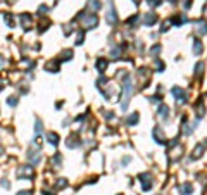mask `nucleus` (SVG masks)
I'll list each match as a JSON object with an SVG mask.
<instances>
[{"instance_id":"nucleus-1","label":"nucleus","mask_w":207,"mask_h":195,"mask_svg":"<svg viewBox=\"0 0 207 195\" xmlns=\"http://www.w3.org/2000/svg\"><path fill=\"white\" fill-rule=\"evenodd\" d=\"M122 88H124V95H122L124 100L121 102V107L122 109H126L128 102H129V99H131V93H133V81H131V78H129V74L124 76V85H122Z\"/></svg>"},{"instance_id":"nucleus-2","label":"nucleus","mask_w":207,"mask_h":195,"mask_svg":"<svg viewBox=\"0 0 207 195\" xmlns=\"http://www.w3.org/2000/svg\"><path fill=\"white\" fill-rule=\"evenodd\" d=\"M78 21H81L85 24V28H95L98 24V17L93 16V14H85V12H80L78 14Z\"/></svg>"},{"instance_id":"nucleus-3","label":"nucleus","mask_w":207,"mask_h":195,"mask_svg":"<svg viewBox=\"0 0 207 195\" xmlns=\"http://www.w3.org/2000/svg\"><path fill=\"white\" fill-rule=\"evenodd\" d=\"M17 176L19 178H24V179H31L35 176V169L31 166H21V168L17 169Z\"/></svg>"},{"instance_id":"nucleus-4","label":"nucleus","mask_w":207,"mask_h":195,"mask_svg":"<svg viewBox=\"0 0 207 195\" xmlns=\"http://www.w3.org/2000/svg\"><path fill=\"white\" fill-rule=\"evenodd\" d=\"M171 93L176 97L178 104H185V102H186V92H185L183 88H180V86H174V88L171 90Z\"/></svg>"},{"instance_id":"nucleus-5","label":"nucleus","mask_w":207,"mask_h":195,"mask_svg":"<svg viewBox=\"0 0 207 195\" xmlns=\"http://www.w3.org/2000/svg\"><path fill=\"white\" fill-rule=\"evenodd\" d=\"M105 19L109 24H116L117 23V16H116V11H114V5H112V0H109V11H107Z\"/></svg>"},{"instance_id":"nucleus-6","label":"nucleus","mask_w":207,"mask_h":195,"mask_svg":"<svg viewBox=\"0 0 207 195\" xmlns=\"http://www.w3.org/2000/svg\"><path fill=\"white\" fill-rule=\"evenodd\" d=\"M140 179H142L143 190H150V188H152V174H150V173H142V174H140Z\"/></svg>"},{"instance_id":"nucleus-7","label":"nucleus","mask_w":207,"mask_h":195,"mask_svg":"<svg viewBox=\"0 0 207 195\" xmlns=\"http://www.w3.org/2000/svg\"><path fill=\"white\" fill-rule=\"evenodd\" d=\"M80 138H78V135H71V137L66 140V147L69 148H76V147H80Z\"/></svg>"},{"instance_id":"nucleus-8","label":"nucleus","mask_w":207,"mask_h":195,"mask_svg":"<svg viewBox=\"0 0 207 195\" xmlns=\"http://www.w3.org/2000/svg\"><path fill=\"white\" fill-rule=\"evenodd\" d=\"M157 23V16H155L154 12H150V14H145V19H143V24L145 26H152Z\"/></svg>"},{"instance_id":"nucleus-9","label":"nucleus","mask_w":207,"mask_h":195,"mask_svg":"<svg viewBox=\"0 0 207 195\" xmlns=\"http://www.w3.org/2000/svg\"><path fill=\"white\" fill-rule=\"evenodd\" d=\"M197 33L198 35H207V23L204 19H198L197 21Z\"/></svg>"},{"instance_id":"nucleus-10","label":"nucleus","mask_w":207,"mask_h":195,"mask_svg":"<svg viewBox=\"0 0 207 195\" xmlns=\"http://www.w3.org/2000/svg\"><path fill=\"white\" fill-rule=\"evenodd\" d=\"M154 138L157 143H166V138H164V133H162V130H159V128H155L154 130Z\"/></svg>"},{"instance_id":"nucleus-11","label":"nucleus","mask_w":207,"mask_h":195,"mask_svg":"<svg viewBox=\"0 0 207 195\" xmlns=\"http://www.w3.org/2000/svg\"><path fill=\"white\" fill-rule=\"evenodd\" d=\"M157 112H159V116H160V117L167 119V116H169V107L166 106V104H160V107L157 109Z\"/></svg>"},{"instance_id":"nucleus-12","label":"nucleus","mask_w":207,"mask_h":195,"mask_svg":"<svg viewBox=\"0 0 207 195\" xmlns=\"http://www.w3.org/2000/svg\"><path fill=\"white\" fill-rule=\"evenodd\" d=\"M47 71H50V73H57L59 71V61H50V62H47Z\"/></svg>"},{"instance_id":"nucleus-13","label":"nucleus","mask_w":207,"mask_h":195,"mask_svg":"<svg viewBox=\"0 0 207 195\" xmlns=\"http://www.w3.org/2000/svg\"><path fill=\"white\" fill-rule=\"evenodd\" d=\"M202 50H204L202 42H200V40H195V42H193V54H195V55H200Z\"/></svg>"},{"instance_id":"nucleus-14","label":"nucleus","mask_w":207,"mask_h":195,"mask_svg":"<svg viewBox=\"0 0 207 195\" xmlns=\"http://www.w3.org/2000/svg\"><path fill=\"white\" fill-rule=\"evenodd\" d=\"M105 68H107V61L105 59H98V61H97V71H98V73H104Z\"/></svg>"},{"instance_id":"nucleus-15","label":"nucleus","mask_w":207,"mask_h":195,"mask_svg":"<svg viewBox=\"0 0 207 195\" xmlns=\"http://www.w3.org/2000/svg\"><path fill=\"white\" fill-rule=\"evenodd\" d=\"M202 152H204V145H197L193 154H191V159H198L202 155Z\"/></svg>"},{"instance_id":"nucleus-16","label":"nucleus","mask_w":207,"mask_h":195,"mask_svg":"<svg viewBox=\"0 0 207 195\" xmlns=\"http://www.w3.org/2000/svg\"><path fill=\"white\" fill-rule=\"evenodd\" d=\"M180 192H181V193H183V195H186V193H191V192H193V186H191V185L190 183H188V185H181V186H180Z\"/></svg>"},{"instance_id":"nucleus-17","label":"nucleus","mask_w":207,"mask_h":195,"mask_svg":"<svg viewBox=\"0 0 207 195\" xmlns=\"http://www.w3.org/2000/svg\"><path fill=\"white\" fill-rule=\"evenodd\" d=\"M100 7H102V4L98 0H90V2H88V9H91V11H98Z\"/></svg>"},{"instance_id":"nucleus-18","label":"nucleus","mask_w":207,"mask_h":195,"mask_svg":"<svg viewBox=\"0 0 207 195\" xmlns=\"http://www.w3.org/2000/svg\"><path fill=\"white\" fill-rule=\"evenodd\" d=\"M47 138H48V142L52 143V145H57V143H59V135H57V133H48Z\"/></svg>"},{"instance_id":"nucleus-19","label":"nucleus","mask_w":207,"mask_h":195,"mask_svg":"<svg viewBox=\"0 0 207 195\" xmlns=\"http://www.w3.org/2000/svg\"><path fill=\"white\" fill-rule=\"evenodd\" d=\"M21 23H22L24 28H28L29 23H31V16H29V14H21Z\"/></svg>"},{"instance_id":"nucleus-20","label":"nucleus","mask_w":207,"mask_h":195,"mask_svg":"<svg viewBox=\"0 0 207 195\" xmlns=\"http://www.w3.org/2000/svg\"><path fill=\"white\" fill-rule=\"evenodd\" d=\"M138 119H140V116H138V112H133L131 116L128 117V124H136Z\"/></svg>"},{"instance_id":"nucleus-21","label":"nucleus","mask_w":207,"mask_h":195,"mask_svg":"<svg viewBox=\"0 0 207 195\" xmlns=\"http://www.w3.org/2000/svg\"><path fill=\"white\" fill-rule=\"evenodd\" d=\"M119 55H121V48H119V47H114V48L111 50V57H112V59H119Z\"/></svg>"},{"instance_id":"nucleus-22","label":"nucleus","mask_w":207,"mask_h":195,"mask_svg":"<svg viewBox=\"0 0 207 195\" xmlns=\"http://www.w3.org/2000/svg\"><path fill=\"white\" fill-rule=\"evenodd\" d=\"M159 52H160V45H154V47H152V50H150V57H155Z\"/></svg>"},{"instance_id":"nucleus-23","label":"nucleus","mask_w":207,"mask_h":195,"mask_svg":"<svg viewBox=\"0 0 207 195\" xmlns=\"http://www.w3.org/2000/svg\"><path fill=\"white\" fill-rule=\"evenodd\" d=\"M83 40H85V33L80 31V33H78V38H76V45H81V43H83Z\"/></svg>"},{"instance_id":"nucleus-24","label":"nucleus","mask_w":207,"mask_h":195,"mask_svg":"<svg viewBox=\"0 0 207 195\" xmlns=\"http://www.w3.org/2000/svg\"><path fill=\"white\" fill-rule=\"evenodd\" d=\"M202 69H204V62H197V66H195V74L197 76L202 74Z\"/></svg>"},{"instance_id":"nucleus-25","label":"nucleus","mask_w":207,"mask_h":195,"mask_svg":"<svg viewBox=\"0 0 207 195\" xmlns=\"http://www.w3.org/2000/svg\"><path fill=\"white\" fill-rule=\"evenodd\" d=\"M62 55H64V61H69V59L73 57V50H64Z\"/></svg>"},{"instance_id":"nucleus-26","label":"nucleus","mask_w":207,"mask_h":195,"mask_svg":"<svg viewBox=\"0 0 207 195\" xmlns=\"http://www.w3.org/2000/svg\"><path fill=\"white\" fill-rule=\"evenodd\" d=\"M4 19H5V23L9 24V26H14V21H12L11 14H4Z\"/></svg>"},{"instance_id":"nucleus-27","label":"nucleus","mask_w":207,"mask_h":195,"mask_svg":"<svg viewBox=\"0 0 207 195\" xmlns=\"http://www.w3.org/2000/svg\"><path fill=\"white\" fill-rule=\"evenodd\" d=\"M160 2H162V0H147V4H149L150 7H157V5H160Z\"/></svg>"},{"instance_id":"nucleus-28","label":"nucleus","mask_w":207,"mask_h":195,"mask_svg":"<svg viewBox=\"0 0 207 195\" xmlns=\"http://www.w3.org/2000/svg\"><path fill=\"white\" fill-rule=\"evenodd\" d=\"M7 104H9V106H17V99L16 97H9V99H7Z\"/></svg>"},{"instance_id":"nucleus-29","label":"nucleus","mask_w":207,"mask_h":195,"mask_svg":"<svg viewBox=\"0 0 207 195\" xmlns=\"http://www.w3.org/2000/svg\"><path fill=\"white\" fill-rule=\"evenodd\" d=\"M59 183H57V188H66L67 186V181L66 179H57Z\"/></svg>"},{"instance_id":"nucleus-30","label":"nucleus","mask_w":207,"mask_h":195,"mask_svg":"<svg viewBox=\"0 0 207 195\" xmlns=\"http://www.w3.org/2000/svg\"><path fill=\"white\" fill-rule=\"evenodd\" d=\"M136 21H138V16H133V17H129V19H128V24H133V26H135V24H136Z\"/></svg>"},{"instance_id":"nucleus-31","label":"nucleus","mask_w":207,"mask_h":195,"mask_svg":"<svg viewBox=\"0 0 207 195\" xmlns=\"http://www.w3.org/2000/svg\"><path fill=\"white\" fill-rule=\"evenodd\" d=\"M197 116H198V117H202V116H204V106L197 107Z\"/></svg>"},{"instance_id":"nucleus-32","label":"nucleus","mask_w":207,"mask_h":195,"mask_svg":"<svg viewBox=\"0 0 207 195\" xmlns=\"http://www.w3.org/2000/svg\"><path fill=\"white\" fill-rule=\"evenodd\" d=\"M183 7H185V9H190V7H191V0H185V2H183Z\"/></svg>"},{"instance_id":"nucleus-33","label":"nucleus","mask_w":207,"mask_h":195,"mask_svg":"<svg viewBox=\"0 0 207 195\" xmlns=\"http://www.w3.org/2000/svg\"><path fill=\"white\" fill-rule=\"evenodd\" d=\"M40 131H42V121L36 119V133H40Z\"/></svg>"},{"instance_id":"nucleus-34","label":"nucleus","mask_w":207,"mask_h":195,"mask_svg":"<svg viewBox=\"0 0 207 195\" xmlns=\"http://www.w3.org/2000/svg\"><path fill=\"white\" fill-rule=\"evenodd\" d=\"M2 181H4V183H2V186H4V188H11V183H9L7 179H2Z\"/></svg>"},{"instance_id":"nucleus-35","label":"nucleus","mask_w":207,"mask_h":195,"mask_svg":"<svg viewBox=\"0 0 207 195\" xmlns=\"http://www.w3.org/2000/svg\"><path fill=\"white\" fill-rule=\"evenodd\" d=\"M17 195H31V192H29V190H22V192H19Z\"/></svg>"},{"instance_id":"nucleus-36","label":"nucleus","mask_w":207,"mask_h":195,"mask_svg":"<svg viewBox=\"0 0 207 195\" xmlns=\"http://www.w3.org/2000/svg\"><path fill=\"white\" fill-rule=\"evenodd\" d=\"M204 16L207 17V5H205V9H204Z\"/></svg>"},{"instance_id":"nucleus-37","label":"nucleus","mask_w":207,"mask_h":195,"mask_svg":"<svg viewBox=\"0 0 207 195\" xmlns=\"http://www.w3.org/2000/svg\"><path fill=\"white\" fill-rule=\"evenodd\" d=\"M135 4H140V2H138V0H135Z\"/></svg>"}]
</instances>
